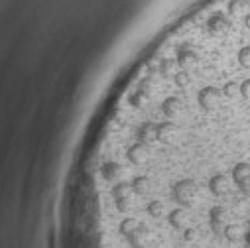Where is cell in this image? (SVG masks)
<instances>
[{
  "mask_svg": "<svg viewBox=\"0 0 250 248\" xmlns=\"http://www.w3.org/2000/svg\"><path fill=\"white\" fill-rule=\"evenodd\" d=\"M197 181L191 179V177H183V179H177L173 185H171V199L177 203V207H183V209H191L193 203H195V197H197Z\"/></svg>",
  "mask_w": 250,
  "mask_h": 248,
  "instance_id": "1",
  "label": "cell"
},
{
  "mask_svg": "<svg viewBox=\"0 0 250 248\" xmlns=\"http://www.w3.org/2000/svg\"><path fill=\"white\" fill-rule=\"evenodd\" d=\"M221 101H223V91L217 89V87H213V85L203 87V89L199 91V95H197V103H199V106H201L205 112H211V110L219 108Z\"/></svg>",
  "mask_w": 250,
  "mask_h": 248,
  "instance_id": "2",
  "label": "cell"
},
{
  "mask_svg": "<svg viewBox=\"0 0 250 248\" xmlns=\"http://www.w3.org/2000/svg\"><path fill=\"white\" fill-rule=\"evenodd\" d=\"M205 30H207L209 36H213V38H221V36H225V34L230 30V22H229L223 14H213V16L207 20Z\"/></svg>",
  "mask_w": 250,
  "mask_h": 248,
  "instance_id": "3",
  "label": "cell"
},
{
  "mask_svg": "<svg viewBox=\"0 0 250 248\" xmlns=\"http://www.w3.org/2000/svg\"><path fill=\"white\" fill-rule=\"evenodd\" d=\"M232 179L238 187L246 193H250V164L246 162H238L232 167Z\"/></svg>",
  "mask_w": 250,
  "mask_h": 248,
  "instance_id": "4",
  "label": "cell"
},
{
  "mask_svg": "<svg viewBox=\"0 0 250 248\" xmlns=\"http://www.w3.org/2000/svg\"><path fill=\"white\" fill-rule=\"evenodd\" d=\"M207 187L211 191V195L215 197H223L225 193H229V177L225 173H215L209 183H207Z\"/></svg>",
  "mask_w": 250,
  "mask_h": 248,
  "instance_id": "5",
  "label": "cell"
},
{
  "mask_svg": "<svg viewBox=\"0 0 250 248\" xmlns=\"http://www.w3.org/2000/svg\"><path fill=\"white\" fill-rule=\"evenodd\" d=\"M209 227H211V230L215 234H223L225 232L227 223H225V209L221 205H217V207H213L209 211Z\"/></svg>",
  "mask_w": 250,
  "mask_h": 248,
  "instance_id": "6",
  "label": "cell"
},
{
  "mask_svg": "<svg viewBox=\"0 0 250 248\" xmlns=\"http://www.w3.org/2000/svg\"><path fill=\"white\" fill-rule=\"evenodd\" d=\"M223 236H225L229 242H240V240L244 238V228H242L240 225H227Z\"/></svg>",
  "mask_w": 250,
  "mask_h": 248,
  "instance_id": "7",
  "label": "cell"
},
{
  "mask_svg": "<svg viewBox=\"0 0 250 248\" xmlns=\"http://www.w3.org/2000/svg\"><path fill=\"white\" fill-rule=\"evenodd\" d=\"M250 8V0H230L229 2V12L230 14H242V12H248Z\"/></svg>",
  "mask_w": 250,
  "mask_h": 248,
  "instance_id": "8",
  "label": "cell"
},
{
  "mask_svg": "<svg viewBox=\"0 0 250 248\" xmlns=\"http://www.w3.org/2000/svg\"><path fill=\"white\" fill-rule=\"evenodd\" d=\"M221 91H223V97H227V99H234L236 95H240V85L234 83V81H229V83H225V87H223Z\"/></svg>",
  "mask_w": 250,
  "mask_h": 248,
  "instance_id": "9",
  "label": "cell"
},
{
  "mask_svg": "<svg viewBox=\"0 0 250 248\" xmlns=\"http://www.w3.org/2000/svg\"><path fill=\"white\" fill-rule=\"evenodd\" d=\"M238 63L242 69H250V45H244L238 51Z\"/></svg>",
  "mask_w": 250,
  "mask_h": 248,
  "instance_id": "10",
  "label": "cell"
},
{
  "mask_svg": "<svg viewBox=\"0 0 250 248\" xmlns=\"http://www.w3.org/2000/svg\"><path fill=\"white\" fill-rule=\"evenodd\" d=\"M240 97L250 103V79L242 81V85H240Z\"/></svg>",
  "mask_w": 250,
  "mask_h": 248,
  "instance_id": "11",
  "label": "cell"
},
{
  "mask_svg": "<svg viewBox=\"0 0 250 248\" xmlns=\"http://www.w3.org/2000/svg\"><path fill=\"white\" fill-rule=\"evenodd\" d=\"M244 26L250 30V14H246V16H244Z\"/></svg>",
  "mask_w": 250,
  "mask_h": 248,
  "instance_id": "12",
  "label": "cell"
}]
</instances>
